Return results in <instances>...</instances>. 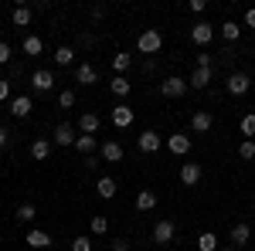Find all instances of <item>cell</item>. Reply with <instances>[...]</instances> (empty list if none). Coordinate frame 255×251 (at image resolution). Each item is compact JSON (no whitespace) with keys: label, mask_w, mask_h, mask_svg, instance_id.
<instances>
[{"label":"cell","mask_w":255,"mask_h":251,"mask_svg":"<svg viewBox=\"0 0 255 251\" xmlns=\"http://www.w3.org/2000/svg\"><path fill=\"white\" fill-rule=\"evenodd\" d=\"M75 150H79L82 156H92V150H96V136H79V139H75Z\"/></svg>","instance_id":"4dcf8cb0"},{"label":"cell","mask_w":255,"mask_h":251,"mask_svg":"<svg viewBox=\"0 0 255 251\" xmlns=\"http://www.w3.org/2000/svg\"><path fill=\"white\" fill-rule=\"evenodd\" d=\"M7 98H10V82L0 78V102H7Z\"/></svg>","instance_id":"60d3db41"},{"label":"cell","mask_w":255,"mask_h":251,"mask_svg":"<svg viewBox=\"0 0 255 251\" xmlns=\"http://www.w3.org/2000/svg\"><path fill=\"white\" fill-rule=\"evenodd\" d=\"M163 146H167L174 156H187V153H191V136H187V133H174V136L163 139Z\"/></svg>","instance_id":"ba28073f"},{"label":"cell","mask_w":255,"mask_h":251,"mask_svg":"<svg viewBox=\"0 0 255 251\" xmlns=\"http://www.w3.org/2000/svg\"><path fill=\"white\" fill-rule=\"evenodd\" d=\"M157 207V193L153 190H139L136 193V211H153Z\"/></svg>","instance_id":"4316f807"},{"label":"cell","mask_w":255,"mask_h":251,"mask_svg":"<svg viewBox=\"0 0 255 251\" xmlns=\"http://www.w3.org/2000/svg\"><path fill=\"white\" fill-rule=\"evenodd\" d=\"M31 248H38V251H44V248H51V234L48 231H41V228H34V231H27V238H24Z\"/></svg>","instance_id":"ac0fdd59"},{"label":"cell","mask_w":255,"mask_h":251,"mask_svg":"<svg viewBox=\"0 0 255 251\" xmlns=\"http://www.w3.org/2000/svg\"><path fill=\"white\" fill-rule=\"evenodd\" d=\"M3 146H7V129L0 126V150H3Z\"/></svg>","instance_id":"ee69618b"},{"label":"cell","mask_w":255,"mask_h":251,"mask_svg":"<svg viewBox=\"0 0 255 251\" xmlns=\"http://www.w3.org/2000/svg\"><path fill=\"white\" fill-rule=\"evenodd\" d=\"M187 88H191V85H187V78H180V75H170V78H163V82H160V95H163V98H180Z\"/></svg>","instance_id":"3957f363"},{"label":"cell","mask_w":255,"mask_h":251,"mask_svg":"<svg viewBox=\"0 0 255 251\" xmlns=\"http://www.w3.org/2000/svg\"><path fill=\"white\" fill-rule=\"evenodd\" d=\"M31 85H34V92H51V88H55V75H51L48 68H38V72L31 75Z\"/></svg>","instance_id":"8fae6325"},{"label":"cell","mask_w":255,"mask_h":251,"mask_svg":"<svg viewBox=\"0 0 255 251\" xmlns=\"http://www.w3.org/2000/svg\"><path fill=\"white\" fill-rule=\"evenodd\" d=\"M197 248H201V251H218V248H221V245H218V234L215 231H204L201 238H197Z\"/></svg>","instance_id":"f1b7e54d"},{"label":"cell","mask_w":255,"mask_h":251,"mask_svg":"<svg viewBox=\"0 0 255 251\" xmlns=\"http://www.w3.org/2000/svg\"><path fill=\"white\" fill-rule=\"evenodd\" d=\"M249 238H252V228H249V224H235V228H232V245H235V248L249 245Z\"/></svg>","instance_id":"484cf974"},{"label":"cell","mask_w":255,"mask_h":251,"mask_svg":"<svg viewBox=\"0 0 255 251\" xmlns=\"http://www.w3.org/2000/svg\"><path fill=\"white\" fill-rule=\"evenodd\" d=\"M242 27H255V7L245 10V17H242Z\"/></svg>","instance_id":"ab89813d"},{"label":"cell","mask_w":255,"mask_h":251,"mask_svg":"<svg viewBox=\"0 0 255 251\" xmlns=\"http://www.w3.org/2000/svg\"><path fill=\"white\" fill-rule=\"evenodd\" d=\"M211 75H215V68H194L191 78H187V85L191 88H208L211 85Z\"/></svg>","instance_id":"2e32d148"},{"label":"cell","mask_w":255,"mask_h":251,"mask_svg":"<svg viewBox=\"0 0 255 251\" xmlns=\"http://www.w3.org/2000/svg\"><path fill=\"white\" fill-rule=\"evenodd\" d=\"M92 234H109V217H92Z\"/></svg>","instance_id":"d590c367"},{"label":"cell","mask_w":255,"mask_h":251,"mask_svg":"<svg viewBox=\"0 0 255 251\" xmlns=\"http://www.w3.org/2000/svg\"><path fill=\"white\" fill-rule=\"evenodd\" d=\"M218 251H238V248H235V245H225V248H218Z\"/></svg>","instance_id":"f6af8a7d"},{"label":"cell","mask_w":255,"mask_h":251,"mask_svg":"<svg viewBox=\"0 0 255 251\" xmlns=\"http://www.w3.org/2000/svg\"><path fill=\"white\" fill-rule=\"evenodd\" d=\"M109 65H113V72H116V75H126V72H129V65H133V55H129V51H116V55L109 58Z\"/></svg>","instance_id":"7402d4cb"},{"label":"cell","mask_w":255,"mask_h":251,"mask_svg":"<svg viewBox=\"0 0 255 251\" xmlns=\"http://www.w3.org/2000/svg\"><path fill=\"white\" fill-rule=\"evenodd\" d=\"M51 146H55L51 139H34V143H31V156L41 163V160H48V156H51Z\"/></svg>","instance_id":"603a6c76"},{"label":"cell","mask_w":255,"mask_h":251,"mask_svg":"<svg viewBox=\"0 0 255 251\" xmlns=\"http://www.w3.org/2000/svg\"><path fill=\"white\" fill-rule=\"evenodd\" d=\"M191 41H194L197 48H208V44L215 41V24H208V20L201 17L194 27H191Z\"/></svg>","instance_id":"5b68a950"},{"label":"cell","mask_w":255,"mask_h":251,"mask_svg":"<svg viewBox=\"0 0 255 251\" xmlns=\"http://www.w3.org/2000/svg\"><path fill=\"white\" fill-rule=\"evenodd\" d=\"M72 251H92V238H89V234H79V238L72 241Z\"/></svg>","instance_id":"e575fe53"},{"label":"cell","mask_w":255,"mask_h":251,"mask_svg":"<svg viewBox=\"0 0 255 251\" xmlns=\"http://www.w3.org/2000/svg\"><path fill=\"white\" fill-rule=\"evenodd\" d=\"M174 234H177V228H174V221H170V217L157 221V228H153V241H157V245H170V241H174Z\"/></svg>","instance_id":"9c48e42d"},{"label":"cell","mask_w":255,"mask_h":251,"mask_svg":"<svg viewBox=\"0 0 255 251\" xmlns=\"http://www.w3.org/2000/svg\"><path fill=\"white\" fill-rule=\"evenodd\" d=\"M109 251H129V241H126V238H116V241L109 245Z\"/></svg>","instance_id":"f35d334b"},{"label":"cell","mask_w":255,"mask_h":251,"mask_svg":"<svg viewBox=\"0 0 255 251\" xmlns=\"http://www.w3.org/2000/svg\"><path fill=\"white\" fill-rule=\"evenodd\" d=\"M187 7H191V10H194V14H204V7H208V0H191V3H187Z\"/></svg>","instance_id":"b9f144b4"},{"label":"cell","mask_w":255,"mask_h":251,"mask_svg":"<svg viewBox=\"0 0 255 251\" xmlns=\"http://www.w3.org/2000/svg\"><path fill=\"white\" fill-rule=\"evenodd\" d=\"M0 65H10V44L0 41Z\"/></svg>","instance_id":"8d00e7d4"},{"label":"cell","mask_w":255,"mask_h":251,"mask_svg":"<svg viewBox=\"0 0 255 251\" xmlns=\"http://www.w3.org/2000/svg\"><path fill=\"white\" fill-rule=\"evenodd\" d=\"M211 65H215V58H211L208 51H201V55H197V68H211Z\"/></svg>","instance_id":"74e56055"},{"label":"cell","mask_w":255,"mask_h":251,"mask_svg":"<svg viewBox=\"0 0 255 251\" xmlns=\"http://www.w3.org/2000/svg\"><path fill=\"white\" fill-rule=\"evenodd\" d=\"M211 126H215V116H211L208 109H197L194 116H191V129H194V133H208Z\"/></svg>","instance_id":"5bb4252c"},{"label":"cell","mask_w":255,"mask_h":251,"mask_svg":"<svg viewBox=\"0 0 255 251\" xmlns=\"http://www.w3.org/2000/svg\"><path fill=\"white\" fill-rule=\"evenodd\" d=\"M153 72H157V61L146 58V61H143V75H153Z\"/></svg>","instance_id":"7bdbcfd3"},{"label":"cell","mask_w":255,"mask_h":251,"mask_svg":"<svg viewBox=\"0 0 255 251\" xmlns=\"http://www.w3.org/2000/svg\"><path fill=\"white\" fill-rule=\"evenodd\" d=\"M225 88H228V95L242 98V95H249V88H252V78L245 75V72H232V75H228V82H225Z\"/></svg>","instance_id":"277c9868"},{"label":"cell","mask_w":255,"mask_h":251,"mask_svg":"<svg viewBox=\"0 0 255 251\" xmlns=\"http://www.w3.org/2000/svg\"><path fill=\"white\" fill-rule=\"evenodd\" d=\"M58 105L61 109H72V105H75V92H72V88H61L58 92Z\"/></svg>","instance_id":"836d02e7"},{"label":"cell","mask_w":255,"mask_h":251,"mask_svg":"<svg viewBox=\"0 0 255 251\" xmlns=\"http://www.w3.org/2000/svg\"><path fill=\"white\" fill-rule=\"evenodd\" d=\"M99 126H102V119H99L96 112H82V116H79V133L82 136H96Z\"/></svg>","instance_id":"4fadbf2b"},{"label":"cell","mask_w":255,"mask_h":251,"mask_svg":"<svg viewBox=\"0 0 255 251\" xmlns=\"http://www.w3.org/2000/svg\"><path fill=\"white\" fill-rule=\"evenodd\" d=\"M238 129H242V136H245V139H255V112H245V116H242V122H238Z\"/></svg>","instance_id":"f546056e"},{"label":"cell","mask_w":255,"mask_h":251,"mask_svg":"<svg viewBox=\"0 0 255 251\" xmlns=\"http://www.w3.org/2000/svg\"><path fill=\"white\" fill-rule=\"evenodd\" d=\"M75 82H79V85H96L99 72L92 68V65H85V61H82V65H75Z\"/></svg>","instance_id":"d6986e66"},{"label":"cell","mask_w":255,"mask_h":251,"mask_svg":"<svg viewBox=\"0 0 255 251\" xmlns=\"http://www.w3.org/2000/svg\"><path fill=\"white\" fill-rule=\"evenodd\" d=\"M96 193L102 197V200H113V197L119 193V183L113 180V176H102V180L96 183Z\"/></svg>","instance_id":"44dd1931"},{"label":"cell","mask_w":255,"mask_h":251,"mask_svg":"<svg viewBox=\"0 0 255 251\" xmlns=\"http://www.w3.org/2000/svg\"><path fill=\"white\" fill-rule=\"evenodd\" d=\"M75 139H79V126H72V122L55 126V136H51V143H55V146L68 150V146H75Z\"/></svg>","instance_id":"7a4b0ae2"},{"label":"cell","mask_w":255,"mask_h":251,"mask_svg":"<svg viewBox=\"0 0 255 251\" xmlns=\"http://www.w3.org/2000/svg\"><path fill=\"white\" fill-rule=\"evenodd\" d=\"M136 146H139V153H157L160 146H163V136L153 133V129H143L136 136Z\"/></svg>","instance_id":"52a82bcc"},{"label":"cell","mask_w":255,"mask_h":251,"mask_svg":"<svg viewBox=\"0 0 255 251\" xmlns=\"http://www.w3.org/2000/svg\"><path fill=\"white\" fill-rule=\"evenodd\" d=\"M218 34L228 41V44H235V41L242 38V24H238V20H225V24H218Z\"/></svg>","instance_id":"ffe728a7"},{"label":"cell","mask_w":255,"mask_h":251,"mask_svg":"<svg viewBox=\"0 0 255 251\" xmlns=\"http://www.w3.org/2000/svg\"><path fill=\"white\" fill-rule=\"evenodd\" d=\"M34 217H38V207H34V204H20L17 207V221L20 224H31Z\"/></svg>","instance_id":"1f68e13d"},{"label":"cell","mask_w":255,"mask_h":251,"mask_svg":"<svg viewBox=\"0 0 255 251\" xmlns=\"http://www.w3.org/2000/svg\"><path fill=\"white\" fill-rule=\"evenodd\" d=\"M123 156H126L123 143H116V139H106V143H102V160H106V163H119Z\"/></svg>","instance_id":"9a60e30c"},{"label":"cell","mask_w":255,"mask_h":251,"mask_svg":"<svg viewBox=\"0 0 255 251\" xmlns=\"http://www.w3.org/2000/svg\"><path fill=\"white\" fill-rule=\"evenodd\" d=\"M31 109H34L31 95H17V98H10V116H14V119H27V116H31Z\"/></svg>","instance_id":"7c38bea8"},{"label":"cell","mask_w":255,"mask_h":251,"mask_svg":"<svg viewBox=\"0 0 255 251\" xmlns=\"http://www.w3.org/2000/svg\"><path fill=\"white\" fill-rule=\"evenodd\" d=\"M160 48H163V34H160L157 27H146V31L136 38V51L139 55H157Z\"/></svg>","instance_id":"6da1fadb"},{"label":"cell","mask_w":255,"mask_h":251,"mask_svg":"<svg viewBox=\"0 0 255 251\" xmlns=\"http://www.w3.org/2000/svg\"><path fill=\"white\" fill-rule=\"evenodd\" d=\"M109 119H113V126H116V129H129V126L136 122V112H133V109H129L126 102H119L116 109L109 112Z\"/></svg>","instance_id":"8992f818"},{"label":"cell","mask_w":255,"mask_h":251,"mask_svg":"<svg viewBox=\"0 0 255 251\" xmlns=\"http://www.w3.org/2000/svg\"><path fill=\"white\" fill-rule=\"evenodd\" d=\"M201 176H204L201 163H184V167H180V183H184V187H194V183H201Z\"/></svg>","instance_id":"30bf717a"},{"label":"cell","mask_w":255,"mask_h":251,"mask_svg":"<svg viewBox=\"0 0 255 251\" xmlns=\"http://www.w3.org/2000/svg\"><path fill=\"white\" fill-rule=\"evenodd\" d=\"M10 20H14V27H27V24H31V7H27V3H17L14 14H10Z\"/></svg>","instance_id":"d4e9b609"},{"label":"cell","mask_w":255,"mask_h":251,"mask_svg":"<svg viewBox=\"0 0 255 251\" xmlns=\"http://www.w3.org/2000/svg\"><path fill=\"white\" fill-rule=\"evenodd\" d=\"M51 58H55V65L68 68V65H75V48H65V44H61V48H55V55H51Z\"/></svg>","instance_id":"cb8c5ba5"},{"label":"cell","mask_w":255,"mask_h":251,"mask_svg":"<svg viewBox=\"0 0 255 251\" xmlns=\"http://www.w3.org/2000/svg\"><path fill=\"white\" fill-rule=\"evenodd\" d=\"M109 92H113L116 98H126L129 92H133V82H129L126 75H113V82H109Z\"/></svg>","instance_id":"e0dca14e"},{"label":"cell","mask_w":255,"mask_h":251,"mask_svg":"<svg viewBox=\"0 0 255 251\" xmlns=\"http://www.w3.org/2000/svg\"><path fill=\"white\" fill-rule=\"evenodd\" d=\"M20 48H24V55H44V41H41L38 34H27Z\"/></svg>","instance_id":"83f0119b"},{"label":"cell","mask_w":255,"mask_h":251,"mask_svg":"<svg viewBox=\"0 0 255 251\" xmlns=\"http://www.w3.org/2000/svg\"><path fill=\"white\" fill-rule=\"evenodd\" d=\"M238 156H242V160H255V139H242Z\"/></svg>","instance_id":"d6a6232c"}]
</instances>
